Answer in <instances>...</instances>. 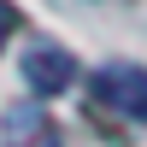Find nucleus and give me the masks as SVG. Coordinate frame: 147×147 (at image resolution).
I'll list each match as a JSON object with an SVG mask.
<instances>
[{"label":"nucleus","instance_id":"nucleus-1","mask_svg":"<svg viewBox=\"0 0 147 147\" xmlns=\"http://www.w3.org/2000/svg\"><path fill=\"white\" fill-rule=\"evenodd\" d=\"M88 100H94V118H124V124H147V71L141 65H100L88 77Z\"/></svg>","mask_w":147,"mask_h":147},{"label":"nucleus","instance_id":"nucleus-2","mask_svg":"<svg viewBox=\"0 0 147 147\" xmlns=\"http://www.w3.org/2000/svg\"><path fill=\"white\" fill-rule=\"evenodd\" d=\"M18 71H24V82H30V94H65L71 82H77V59L65 53V47H47V41H35L30 53L18 59Z\"/></svg>","mask_w":147,"mask_h":147},{"label":"nucleus","instance_id":"nucleus-3","mask_svg":"<svg viewBox=\"0 0 147 147\" xmlns=\"http://www.w3.org/2000/svg\"><path fill=\"white\" fill-rule=\"evenodd\" d=\"M0 141L6 147H59V124L47 118V106L18 100L6 118H0Z\"/></svg>","mask_w":147,"mask_h":147},{"label":"nucleus","instance_id":"nucleus-4","mask_svg":"<svg viewBox=\"0 0 147 147\" xmlns=\"http://www.w3.org/2000/svg\"><path fill=\"white\" fill-rule=\"evenodd\" d=\"M18 24H24V18H18V6H12V0H0V47L12 41V30H18Z\"/></svg>","mask_w":147,"mask_h":147}]
</instances>
